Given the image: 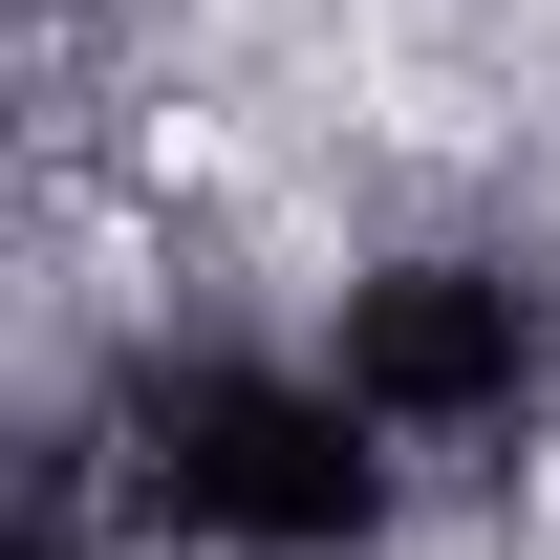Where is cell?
Returning a JSON list of instances; mask_svg holds the SVG:
<instances>
[{"label":"cell","instance_id":"obj_1","mask_svg":"<svg viewBox=\"0 0 560 560\" xmlns=\"http://www.w3.org/2000/svg\"><path fill=\"white\" fill-rule=\"evenodd\" d=\"M66 453L151 560H366L410 517V453L324 346H151Z\"/></svg>","mask_w":560,"mask_h":560},{"label":"cell","instance_id":"obj_2","mask_svg":"<svg viewBox=\"0 0 560 560\" xmlns=\"http://www.w3.org/2000/svg\"><path fill=\"white\" fill-rule=\"evenodd\" d=\"M324 366L366 388V431L431 475H517L560 410V280L517 259V237H410V259L346 280V324H324Z\"/></svg>","mask_w":560,"mask_h":560}]
</instances>
